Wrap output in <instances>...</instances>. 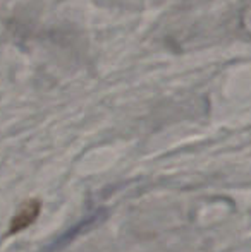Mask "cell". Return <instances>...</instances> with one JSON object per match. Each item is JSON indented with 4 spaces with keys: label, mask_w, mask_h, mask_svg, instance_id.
<instances>
[{
    "label": "cell",
    "mask_w": 251,
    "mask_h": 252,
    "mask_svg": "<svg viewBox=\"0 0 251 252\" xmlns=\"http://www.w3.org/2000/svg\"><path fill=\"white\" fill-rule=\"evenodd\" d=\"M107 216V211H105L104 208H100V209H95L93 213H91L90 216H86L84 220H81L79 223H76V225L72 226V228H69L66 233H62L61 237H57V239L54 240V242L50 244V246L47 247V252H57V251H61L62 247H66L67 244L71 242V240H74L77 235H79L81 232H84V230H88V228H91V226L95 225V223H98V221H102V220Z\"/></svg>",
    "instance_id": "6da1fadb"
}]
</instances>
